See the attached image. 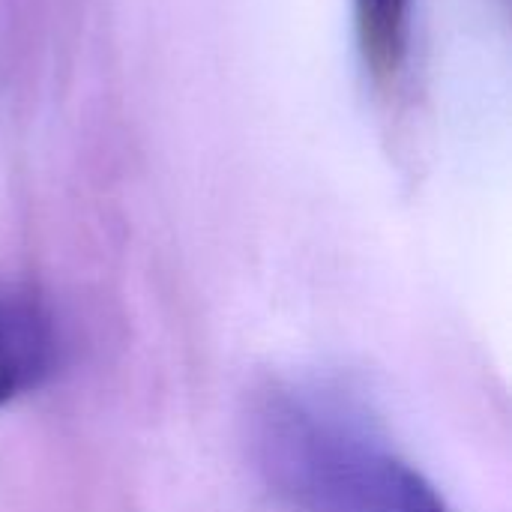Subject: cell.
<instances>
[{
  "label": "cell",
  "instance_id": "7a4b0ae2",
  "mask_svg": "<svg viewBox=\"0 0 512 512\" xmlns=\"http://www.w3.org/2000/svg\"><path fill=\"white\" fill-rule=\"evenodd\" d=\"M60 333L48 300L24 282H0V408L39 390L57 369Z\"/></svg>",
  "mask_w": 512,
  "mask_h": 512
},
{
  "label": "cell",
  "instance_id": "3957f363",
  "mask_svg": "<svg viewBox=\"0 0 512 512\" xmlns=\"http://www.w3.org/2000/svg\"><path fill=\"white\" fill-rule=\"evenodd\" d=\"M414 0H354V33L366 72L378 84L399 78L411 45Z\"/></svg>",
  "mask_w": 512,
  "mask_h": 512
},
{
  "label": "cell",
  "instance_id": "277c9868",
  "mask_svg": "<svg viewBox=\"0 0 512 512\" xmlns=\"http://www.w3.org/2000/svg\"><path fill=\"white\" fill-rule=\"evenodd\" d=\"M399 512H447L438 492L414 471V468H402V480H399Z\"/></svg>",
  "mask_w": 512,
  "mask_h": 512
},
{
  "label": "cell",
  "instance_id": "6da1fadb",
  "mask_svg": "<svg viewBox=\"0 0 512 512\" xmlns=\"http://www.w3.org/2000/svg\"><path fill=\"white\" fill-rule=\"evenodd\" d=\"M270 468L318 512H399L402 468L384 459L336 408L285 402L267 417Z\"/></svg>",
  "mask_w": 512,
  "mask_h": 512
}]
</instances>
